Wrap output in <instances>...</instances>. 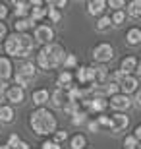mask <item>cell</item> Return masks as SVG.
Returning <instances> with one entry per match:
<instances>
[{
  "mask_svg": "<svg viewBox=\"0 0 141 149\" xmlns=\"http://www.w3.org/2000/svg\"><path fill=\"white\" fill-rule=\"evenodd\" d=\"M50 6H66V0H58V2H50Z\"/></svg>",
  "mask_w": 141,
  "mask_h": 149,
  "instance_id": "7bdbcfd3",
  "label": "cell"
},
{
  "mask_svg": "<svg viewBox=\"0 0 141 149\" xmlns=\"http://www.w3.org/2000/svg\"><path fill=\"white\" fill-rule=\"evenodd\" d=\"M4 35H6V25H4L2 22H0V39L4 37Z\"/></svg>",
  "mask_w": 141,
  "mask_h": 149,
  "instance_id": "b9f144b4",
  "label": "cell"
},
{
  "mask_svg": "<svg viewBox=\"0 0 141 149\" xmlns=\"http://www.w3.org/2000/svg\"><path fill=\"white\" fill-rule=\"evenodd\" d=\"M89 130H91V132H97L99 124H97V122H89Z\"/></svg>",
  "mask_w": 141,
  "mask_h": 149,
  "instance_id": "ab89813d",
  "label": "cell"
},
{
  "mask_svg": "<svg viewBox=\"0 0 141 149\" xmlns=\"http://www.w3.org/2000/svg\"><path fill=\"white\" fill-rule=\"evenodd\" d=\"M110 107L116 109V111H126V109H130V107H131V101H130L128 95H112Z\"/></svg>",
  "mask_w": 141,
  "mask_h": 149,
  "instance_id": "ba28073f",
  "label": "cell"
},
{
  "mask_svg": "<svg viewBox=\"0 0 141 149\" xmlns=\"http://www.w3.org/2000/svg\"><path fill=\"white\" fill-rule=\"evenodd\" d=\"M81 103L87 107V109H91V111H95V112H103L104 109H106V105H108V103H106L103 97H91V99H83Z\"/></svg>",
  "mask_w": 141,
  "mask_h": 149,
  "instance_id": "52a82bcc",
  "label": "cell"
},
{
  "mask_svg": "<svg viewBox=\"0 0 141 149\" xmlns=\"http://www.w3.org/2000/svg\"><path fill=\"white\" fill-rule=\"evenodd\" d=\"M74 118H72V124H74V126H79V124H83V122H85V112H74Z\"/></svg>",
  "mask_w": 141,
  "mask_h": 149,
  "instance_id": "484cf974",
  "label": "cell"
},
{
  "mask_svg": "<svg viewBox=\"0 0 141 149\" xmlns=\"http://www.w3.org/2000/svg\"><path fill=\"white\" fill-rule=\"evenodd\" d=\"M35 76H37V70H35V66H33L31 62H25L19 70H17L16 74V85L17 87H25V85H29V83L35 79Z\"/></svg>",
  "mask_w": 141,
  "mask_h": 149,
  "instance_id": "3957f363",
  "label": "cell"
},
{
  "mask_svg": "<svg viewBox=\"0 0 141 149\" xmlns=\"http://www.w3.org/2000/svg\"><path fill=\"white\" fill-rule=\"evenodd\" d=\"M6 16H8V8L4 4H0V19H4Z\"/></svg>",
  "mask_w": 141,
  "mask_h": 149,
  "instance_id": "f35d334b",
  "label": "cell"
},
{
  "mask_svg": "<svg viewBox=\"0 0 141 149\" xmlns=\"http://www.w3.org/2000/svg\"><path fill=\"white\" fill-rule=\"evenodd\" d=\"M49 99H50V105L54 107V109H62V107L66 105V95H64V91H62V89H56V91L50 95Z\"/></svg>",
  "mask_w": 141,
  "mask_h": 149,
  "instance_id": "5bb4252c",
  "label": "cell"
},
{
  "mask_svg": "<svg viewBox=\"0 0 141 149\" xmlns=\"http://www.w3.org/2000/svg\"><path fill=\"white\" fill-rule=\"evenodd\" d=\"M16 4V16H27L29 12V2H14Z\"/></svg>",
  "mask_w": 141,
  "mask_h": 149,
  "instance_id": "7402d4cb",
  "label": "cell"
},
{
  "mask_svg": "<svg viewBox=\"0 0 141 149\" xmlns=\"http://www.w3.org/2000/svg\"><path fill=\"white\" fill-rule=\"evenodd\" d=\"M108 27H110V17L108 16L101 17L99 23H97V29H99V31H104V29H108Z\"/></svg>",
  "mask_w": 141,
  "mask_h": 149,
  "instance_id": "4316f807",
  "label": "cell"
},
{
  "mask_svg": "<svg viewBox=\"0 0 141 149\" xmlns=\"http://www.w3.org/2000/svg\"><path fill=\"white\" fill-rule=\"evenodd\" d=\"M124 22V12H116V14H114L112 16V19H110V23H114V25H120V23Z\"/></svg>",
  "mask_w": 141,
  "mask_h": 149,
  "instance_id": "f546056e",
  "label": "cell"
},
{
  "mask_svg": "<svg viewBox=\"0 0 141 149\" xmlns=\"http://www.w3.org/2000/svg\"><path fill=\"white\" fill-rule=\"evenodd\" d=\"M128 124H130V120H128V116H124V114H114L112 118H110V130H112L114 134L122 132Z\"/></svg>",
  "mask_w": 141,
  "mask_h": 149,
  "instance_id": "30bf717a",
  "label": "cell"
},
{
  "mask_svg": "<svg viewBox=\"0 0 141 149\" xmlns=\"http://www.w3.org/2000/svg\"><path fill=\"white\" fill-rule=\"evenodd\" d=\"M31 128L39 136H49L56 130V118L47 109H37L31 112Z\"/></svg>",
  "mask_w": 141,
  "mask_h": 149,
  "instance_id": "7a4b0ae2",
  "label": "cell"
},
{
  "mask_svg": "<svg viewBox=\"0 0 141 149\" xmlns=\"http://www.w3.org/2000/svg\"><path fill=\"white\" fill-rule=\"evenodd\" d=\"M70 81H72V74L70 72H62L58 76V85H60V89L66 87V85H70Z\"/></svg>",
  "mask_w": 141,
  "mask_h": 149,
  "instance_id": "cb8c5ba5",
  "label": "cell"
},
{
  "mask_svg": "<svg viewBox=\"0 0 141 149\" xmlns=\"http://www.w3.org/2000/svg\"><path fill=\"white\" fill-rule=\"evenodd\" d=\"M47 14L50 16V19H52V22H58V19H60V12L56 10V8H49V12H47Z\"/></svg>",
  "mask_w": 141,
  "mask_h": 149,
  "instance_id": "1f68e13d",
  "label": "cell"
},
{
  "mask_svg": "<svg viewBox=\"0 0 141 149\" xmlns=\"http://www.w3.org/2000/svg\"><path fill=\"white\" fill-rule=\"evenodd\" d=\"M85 147V138L83 136H76L72 139V149H83Z\"/></svg>",
  "mask_w": 141,
  "mask_h": 149,
  "instance_id": "d4e9b609",
  "label": "cell"
},
{
  "mask_svg": "<svg viewBox=\"0 0 141 149\" xmlns=\"http://www.w3.org/2000/svg\"><path fill=\"white\" fill-rule=\"evenodd\" d=\"M33 49V39L29 37V35H19V50H17V56H22V58H25V56H29V52H31Z\"/></svg>",
  "mask_w": 141,
  "mask_h": 149,
  "instance_id": "9c48e42d",
  "label": "cell"
},
{
  "mask_svg": "<svg viewBox=\"0 0 141 149\" xmlns=\"http://www.w3.org/2000/svg\"><path fill=\"white\" fill-rule=\"evenodd\" d=\"M137 70V58L135 56H128L122 60V70L120 72L124 74V76H130V72H135Z\"/></svg>",
  "mask_w": 141,
  "mask_h": 149,
  "instance_id": "4fadbf2b",
  "label": "cell"
},
{
  "mask_svg": "<svg viewBox=\"0 0 141 149\" xmlns=\"http://www.w3.org/2000/svg\"><path fill=\"white\" fill-rule=\"evenodd\" d=\"M12 76V64L8 58H0V79L4 81Z\"/></svg>",
  "mask_w": 141,
  "mask_h": 149,
  "instance_id": "2e32d148",
  "label": "cell"
},
{
  "mask_svg": "<svg viewBox=\"0 0 141 149\" xmlns=\"http://www.w3.org/2000/svg\"><path fill=\"white\" fill-rule=\"evenodd\" d=\"M93 56H95V60H99V62H108V60L114 58V49L108 43H103L93 50Z\"/></svg>",
  "mask_w": 141,
  "mask_h": 149,
  "instance_id": "277c9868",
  "label": "cell"
},
{
  "mask_svg": "<svg viewBox=\"0 0 141 149\" xmlns=\"http://www.w3.org/2000/svg\"><path fill=\"white\" fill-rule=\"evenodd\" d=\"M12 120H14V111H12V107L2 105L0 107V122H12Z\"/></svg>",
  "mask_w": 141,
  "mask_h": 149,
  "instance_id": "ac0fdd59",
  "label": "cell"
},
{
  "mask_svg": "<svg viewBox=\"0 0 141 149\" xmlns=\"http://www.w3.org/2000/svg\"><path fill=\"white\" fill-rule=\"evenodd\" d=\"M68 138V132H64V130H62V132H56V136H54V143H60V141H64V139Z\"/></svg>",
  "mask_w": 141,
  "mask_h": 149,
  "instance_id": "e575fe53",
  "label": "cell"
},
{
  "mask_svg": "<svg viewBox=\"0 0 141 149\" xmlns=\"http://www.w3.org/2000/svg\"><path fill=\"white\" fill-rule=\"evenodd\" d=\"M133 101H135V107L141 105V93H139V91H135V99H133Z\"/></svg>",
  "mask_w": 141,
  "mask_h": 149,
  "instance_id": "60d3db41",
  "label": "cell"
},
{
  "mask_svg": "<svg viewBox=\"0 0 141 149\" xmlns=\"http://www.w3.org/2000/svg\"><path fill=\"white\" fill-rule=\"evenodd\" d=\"M77 79L81 83H87V66H81L77 70Z\"/></svg>",
  "mask_w": 141,
  "mask_h": 149,
  "instance_id": "4dcf8cb0",
  "label": "cell"
},
{
  "mask_svg": "<svg viewBox=\"0 0 141 149\" xmlns=\"http://www.w3.org/2000/svg\"><path fill=\"white\" fill-rule=\"evenodd\" d=\"M118 89H122V91H124L122 95H128V93L137 91V77H133V76H124L122 79H120V83H118Z\"/></svg>",
  "mask_w": 141,
  "mask_h": 149,
  "instance_id": "8992f818",
  "label": "cell"
},
{
  "mask_svg": "<svg viewBox=\"0 0 141 149\" xmlns=\"http://www.w3.org/2000/svg\"><path fill=\"white\" fill-rule=\"evenodd\" d=\"M76 56H74V54H68V56H66V58H64V64H66V66H76Z\"/></svg>",
  "mask_w": 141,
  "mask_h": 149,
  "instance_id": "836d02e7",
  "label": "cell"
},
{
  "mask_svg": "<svg viewBox=\"0 0 141 149\" xmlns=\"http://www.w3.org/2000/svg\"><path fill=\"white\" fill-rule=\"evenodd\" d=\"M6 91H8V85H6V81H2V79H0V101L6 97Z\"/></svg>",
  "mask_w": 141,
  "mask_h": 149,
  "instance_id": "d590c367",
  "label": "cell"
},
{
  "mask_svg": "<svg viewBox=\"0 0 141 149\" xmlns=\"http://www.w3.org/2000/svg\"><path fill=\"white\" fill-rule=\"evenodd\" d=\"M97 124H99V126H106V128H110V118H108V116H99Z\"/></svg>",
  "mask_w": 141,
  "mask_h": 149,
  "instance_id": "d6a6232c",
  "label": "cell"
},
{
  "mask_svg": "<svg viewBox=\"0 0 141 149\" xmlns=\"http://www.w3.org/2000/svg\"><path fill=\"white\" fill-rule=\"evenodd\" d=\"M0 149H10V147H8V145H0Z\"/></svg>",
  "mask_w": 141,
  "mask_h": 149,
  "instance_id": "ee69618b",
  "label": "cell"
},
{
  "mask_svg": "<svg viewBox=\"0 0 141 149\" xmlns=\"http://www.w3.org/2000/svg\"><path fill=\"white\" fill-rule=\"evenodd\" d=\"M6 145H8L10 149H17V145H19V138H17L16 134H12V136H10V139H8V143H6Z\"/></svg>",
  "mask_w": 141,
  "mask_h": 149,
  "instance_id": "f1b7e54d",
  "label": "cell"
},
{
  "mask_svg": "<svg viewBox=\"0 0 141 149\" xmlns=\"http://www.w3.org/2000/svg\"><path fill=\"white\" fill-rule=\"evenodd\" d=\"M4 49H6V52H8V54L17 56V50H19V35H12V37L6 39Z\"/></svg>",
  "mask_w": 141,
  "mask_h": 149,
  "instance_id": "8fae6325",
  "label": "cell"
},
{
  "mask_svg": "<svg viewBox=\"0 0 141 149\" xmlns=\"http://www.w3.org/2000/svg\"><path fill=\"white\" fill-rule=\"evenodd\" d=\"M139 41H141V31L137 27L130 29V31H128V43L130 45H137Z\"/></svg>",
  "mask_w": 141,
  "mask_h": 149,
  "instance_id": "44dd1931",
  "label": "cell"
},
{
  "mask_svg": "<svg viewBox=\"0 0 141 149\" xmlns=\"http://www.w3.org/2000/svg\"><path fill=\"white\" fill-rule=\"evenodd\" d=\"M43 149H60V143H54V141H44Z\"/></svg>",
  "mask_w": 141,
  "mask_h": 149,
  "instance_id": "8d00e7d4",
  "label": "cell"
},
{
  "mask_svg": "<svg viewBox=\"0 0 141 149\" xmlns=\"http://www.w3.org/2000/svg\"><path fill=\"white\" fill-rule=\"evenodd\" d=\"M47 12H49V8H41V6H39V8H33L31 17H29V19H31V22H35V19H41V17L47 16Z\"/></svg>",
  "mask_w": 141,
  "mask_h": 149,
  "instance_id": "603a6c76",
  "label": "cell"
},
{
  "mask_svg": "<svg viewBox=\"0 0 141 149\" xmlns=\"http://www.w3.org/2000/svg\"><path fill=\"white\" fill-rule=\"evenodd\" d=\"M124 147L126 149H137V139L133 138V136H128V138L124 139Z\"/></svg>",
  "mask_w": 141,
  "mask_h": 149,
  "instance_id": "83f0119b",
  "label": "cell"
},
{
  "mask_svg": "<svg viewBox=\"0 0 141 149\" xmlns=\"http://www.w3.org/2000/svg\"><path fill=\"white\" fill-rule=\"evenodd\" d=\"M14 27H16L17 31H25V29L33 27V22L29 19V17H19V19H16V23H14Z\"/></svg>",
  "mask_w": 141,
  "mask_h": 149,
  "instance_id": "ffe728a7",
  "label": "cell"
},
{
  "mask_svg": "<svg viewBox=\"0 0 141 149\" xmlns=\"http://www.w3.org/2000/svg\"><path fill=\"white\" fill-rule=\"evenodd\" d=\"M87 6H89V14H93V16H101V14L104 12L106 2H104V0H91Z\"/></svg>",
  "mask_w": 141,
  "mask_h": 149,
  "instance_id": "9a60e30c",
  "label": "cell"
},
{
  "mask_svg": "<svg viewBox=\"0 0 141 149\" xmlns=\"http://www.w3.org/2000/svg\"><path fill=\"white\" fill-rule=\"evenodd\" d=\"M52 37H54V31L49 25L35 27V41H39V43H43V45H49V43H52Z\"/></svg>",
  "mask_w": 141,
  "mask_h": 149,
  "instance_id": "5b68a950",
  "label": "cell"
},
{
  "mask_svg": "<svg viewBox=\"0 0 141 149\" xmlns=\"http://www.w3.org/2000/svg\"><path fill=\"white\" fill-rule=\"evenodd\" d=\"M128 14H130V17H133V19H137V17L141 16V2H139V0H133V2L130 4Z\"/></svg>",
  "mask_w": 141,
  "mask_h": 149,
  "instance_id": "d6986e66",
  "label": "cell"
},
{
  "mask_svg": "<svg viewBox=\"0 0 141 149\" xmlns=\"http://www.w3.org/2000/svg\"><path fill=\"white\" fill-rule=\"evenodd\" d=\"M66 54H64V49L60 47V45L56 43H49L44 45L43 49H41V52L37 54V62L39 66L44 68V70H52V68L60 66L62 62H64Z\"/></svg>",
  "mask_w": 141,
  "mask_h": 149,
  "instance_id": "6da1fadb",
  "label": "cell"
},
{
  "mask_svg": "<svg viewBox=\"0 0 141 149\" xmlns=\"http://www.w3.org/2000/svg\"><path fill=\"white\" fill-rule=\"evenodd\" d=\"M49 101V91L47 89H37V91H33V103L35 105H44Z\"/></svg>",
  "mask_w": 141,
  "mask_h": 149,
  "instance_id": "e0dca14e",
  "label": "cell"
},
{
  "mask_svg": "<svg viewBox=\"0 0 141 149\" xmlns=\"http://www.w3.org/2000/svg\"><path fill=\"white\" fill-rule=\"evenodd\" d=\"M108 4L112 6V8H122V6H124V0H110Z\"/></svg>",
  "mask_w": 141,
  "mask_h": 149,
  "instance_id": "74e56055",
  "label": "cell"
},
{
  "mask_svg": "<svg viewBox=\"0 0 141 149\" xmlns=\"http://www.w3.org/2000/svg\"><path fill=\"white\" fill-rule=\"evenodd\" d=\"M6 97L14 103V105H17V103H22L23 97H25V93H23L22 87H17V85H14V87H10L8 91H6Z\"/></svg>",
  "mask_w": 141,
  "mask_h": 149,
  "instance_id": "7c38bea8",
  "label": "cell"
}]
</instances>
